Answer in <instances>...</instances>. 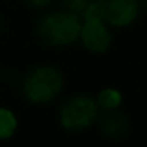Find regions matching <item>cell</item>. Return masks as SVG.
I'll return each mask as SVG.
<instances>
[{
  "mask_svg": "<svg viewBox=\"0 0 147 147\" xmlns=\"http://www.w3.org/2000/svg\"><path fill=\"white\" fill-rule=\"evenodd\" d=\"M27 7L33 8V10H46L49 8V5L52 3V0H24Z\"/></svg>",
  "mask_w": 147,
  "mask_h": 147,
  "instance_id": "30bf717a",
  "label": "cell"
},
{
  "mask_svg": "<svg viewBox=\"0 0 147 147\" xmlns=\"http://www.w3.org/2000/svg\"><path fill=\"white\" fill-rule=\"evenodd\" d=\"M96 125L100 127L101 133L111 139L123 138L130 130V120H128L127 114H123L120 109L101 112Z\"/></svg>",
  "mask_w": 147,
  "mask_h": 147,
  "instance_id": "8992f818",
  "label": "cell"
},
{
  "mask_svg": "<svg viewBox=\"0 0 147 147\" xmlns=\"http://www.w3.org/2000/svg\"><path fill=\"white\" fill-rule=\"evenodd\" d=\"M57 2L60 5V8L81 16V13L84 11V8L87 7V3H89L90 0H57Z\"/></svg>",
  "mask_w": 147,
  "mask_h": 147,
  "instance_id": "9c48e42d",
  "label": "cell"
},
{
  "mask_svg": "<svg viewBox=\"0 0 147 147\" xmlns=\"http://www.w3.org/2000/svg\"><path fill=\"white\" fill-rule=\"evenodd\" d=\"M141 5V8H144V10H147V0H138Z\"/></svg>",
  "mask_w": 147,
  "mask_h": 147,
  "instance_id": "8fae6325",
  "label": "cell"
},
{
  "mask_svg": "<svg viewBox=\"0 0 147 147\" xmlns=\"http://www.w3.org/2000/svg\"><path fill=\"white\" fill-rule=\"evenodd\" d=\"M81 24L82 19L79 14L59 8L40 16L35 24V33L40 41L49 48H70L78 43Z\"/></svg>",
  "mask_w": 147,
  "mask_h": 147,
  "instance_id": "6da1fadb",
  "label": "cell"
},
{
  "mask_svg": "<svg viewBox=\"0 0 147 147\" xmlns=\"http://www.w3.org/2000/svg\"><path fill=\"white\" fill-rule=\"evenodd\" d=\"M81 19L82 24H81V32L78 38L81 46L90 54H106L114 43L112 27L100 16L81 18Z\"/></svg>",
  "mask_w": 147,
  "mask_h": 147,
  "instance_id": "277c9868",
  "label": "cell"
},
{
  "mask_svg": "<svg viewBox=\"0 0 147 147\" xmlns=\"http://www.w3.org/2000/svg\"><path fill=\"white\" fill-rule=\"evenodd\" d=\"M19 128V119L10 108L0 106V141H8L16 134Z\"/></svg>",
  "mask_w": 147,
  "mask_h": 147,
  "instance_id": "ba28073f",
  "label": "cell"
},
{
  "mask_svg": "<svg viewBox=\"0 0 147 147\" xmlns=\"http://www.w3.org/2000/svg\"><path fill=\"white\" fill-rule=\"evenodd\" d=\"M65 74L59 67L51 63L38 65L27 71L22 79V93L29 103L46 106L55 101L63 92Z\"/></svg>",
  "mask_w": 147,
  "mask_h": 147,
  "instance_id": "7a4b0ae2",
  "label": "cell"
},
{
  "mask_svg": "<svg viewBox=\"0 0 147 147\" xmlns=\"http://www.w3.org/2000/svg\"><path fill=\"white\" fill-rule=\"evenodd\" d=\"M96 105H98L100 111H115L120 109L122 103H123V95L117 87H103L101 90H98V93L95 95Z\"/></svg>",
  "mask_w": 147,
  "mask_h": 147,
  "instance_id": "52a82bcc",
  "label": "cell"
},
{
  "mask_svg": "<svg viewBox=\"0 0 147 147\" xmlns=\"http://www.w3.org/2000/svg\"><path fill=\"white\" fill-rule=\"evenodd\" d=\"M100 114L101 111L96 105L95 96L76 93L62 101L57 111V120L63 130L70 133H82L96 125Z\"/></svg>",
  "mask_w": 147,
  "mask_h": 147,
  "instance_id": "3957f363",
  "label": "cell"
},
{
  "mask_svg": "<svg viewBox=\"0 0 147 147\" xmlns=\"http://www.w3.org/2000/svg\"><path fill=\"white\" fill-rule=\"evenodd\" d=\"M100 16L112 29L131 27L141 14V5L138 0H95Z\"/></svg>",
  "mask_w": 147,
  "mask_h": 147,
  "instance_id": "5b68a950",
  "label": "cell"
}]
</instances>
